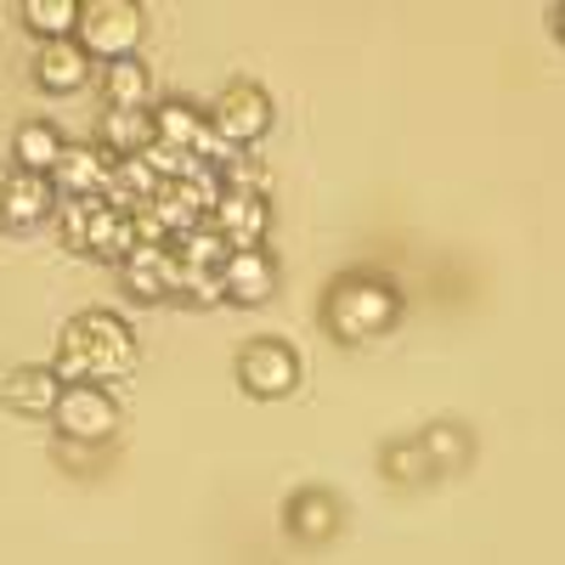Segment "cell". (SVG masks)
I'll use <instances>...</instances> for the list:
<instances>
[{"label":"cell","instance_id":"ba28073f","mask_svg":"<svg viewBox=\"0 0 565 565\" xmlns=\"http://www.w3.org/2000/svg\"><path fill=\"white\" fill-rule=\"evenodd\" d=\"M52 424L68 441H108L119 430V402L103 385H63V402H57Z\"/></svg>","mask_w":565,"mask_h":565},{"label":"cell","instance_id":"2e32d148","mask_svg":"<svg viewBox=\"0 0 565 565\" xmlns=\"http://www.w3.org/2000/svg\"><path fill=\"white\" fill-rule=\"evenodd\" d=\"M63 153H68L63 130L45 125V119H29V125H18V136H12V164L29 170V175H52V170L63 164Z\"/></svg>","mask_w":565,"mask_h":565},{"label":"cell","instance_id":"ffe728a7","mask_svg":"<svg viewBox=\"0 0 565 565\" xmlns=\"http://www.w3.org/2000/svg\"><path fill=\"white\" fill-rule=\"evenodd\" d=\"M436 452L424 447V436H407V441H391L385 447V476L391 481H402V487H413V481H430L436 476Z\"/></svg>","mask_w":565,"mask_h":565},{"label":"cell","instance_id":"d6986e66","mask_svg":"<svg viewBox=\"0 0 565 565\" xmlns=\"http://www.w3.org/2000/svg\"><path fill=\"white\" fill-rule=\"evenodd\" d=\"M23 23L45 40H74L79 34V18H85V0H23Z\"/></svg>","mask_w":565,"mask_h":565},{"label":"cell","instance_id":"5bb4252c","mask_svg":"<svg viewBox=\"0 0 565 565\" xmlns=\"http://www.w3.org/2000/svg\"><path fill=\"white\" fill-rule=\"evenodd\" d=\"M34 79L45 90H57V97H68V90H79L90 79V52L79 40H45L34 52Z\"/></svg>","mask_w":565,"mask_h":565},{"label":"cell","instance_id":"44dd1931","mask_svg":"<svg viewBox=\"0 0 565 565\" xmlns=\"http://www.w3.org/2000/svg\"><path fill=\"white\" fill-rule=\"evenodd\" d=\"M424 447L436 452V463H441V469H452V463L469 452V436H458L452 424H436V430H424Z\"/></svg>","mask_w":565,"mask_h":565},{"label":"cell","instance_id":"4fadbf2b","mask_svg":"<svg viewBox=\"0 0 565 565\" xmlns=\"http://www.w3.org/2000/svg\"><path fill=\"white\" fill-rule=\"evenodd\" d=\"M159 141L153 130V108L141 114H125V108H103V125H97V148L108 159H148V148Z\"/></svg>","mask_w":565,"mask_h":565},{"label":"cell","instance_id":"30bf717a","mask_svg":"<svg viewBox=\"0 0 565 565\" xmlns=\"http://www.w3.org/2000/svg\"><path fill=\"white\" fill-rule=\"evenodd\" d=\"M221 282H226V306L255 311L277 295V255L271 249H232L221 266Z\"/></svg>","mask_w":565,"mask_h":565},{"label":"cell","instance_id":"6da1fadb","mask_svg":"<svg viewBox=\"0 0 565 565\" xmlns=\"http://www.w3.org/2000/svg\"><path fill=\"white\" fill-rule=\"evenodd\" d=\"M57 380L63 385H103L108 380H125V373L136 367V334L130 322L114 317V311H79L63 340H57Z\"/></svg>","mask_w":565,"mask_h":565},{"label":"cell","instance_id":"5b68a950","mask_svg":"<svg viewBox=\"0 0 565 565\" xmlns=\"http://www.w3.org/2000/svg\"><path fill=\"white\" fill-rule=\"evenodd\" d=\"M74 40L90 57H103V68L125 63L141 45V7H130V0H85V18H79Z\"/></svg>","mask_w":565,"mask_h":565},{"label":"cell","instance_id":"ac0fdd59","mask_svg":"<svg viewBox=\"0 0 565 565\" xmlns=\"http://www.w3.org/2000/svg\"><path fill=\"white\" fill-rule=\"evenodd\" d=\"M148 97H153V79H148V63H136V57H125V63H108V68H103V103H108V108L141 114V108H148Z\"/></svg>","mask_w":565,"mask_h":565},{"label":"cell","instance_id":"7402d4cb","mask_svg":"<svg viewBox=\"0 0 565 565\" xmlns=\"http://www.w3.org/2000/svg\"><path fill=\"white\" fill-rule=\"evenodd\" d=\"M548 18H554V34H559V40H565V0H559V7H554V12H548Z\"/></svg>","mask_w":565,"mask_h":565},{"label":"cell","instance_id":"3957f363","mask_svg":"<svg viewBox=\"0 0 565 565\" xmlns=\"http://www.w3.org/2000/svg\"><path fill=\"white\" fill-rule=\"evenodd\" d=\"M57 226L79 255H97V260H125L136 249V215L114 210L108 199H63Z\"/></svg>","mask_w":565,"mask_h":565},{"label":"cell","instance_id":"277c9868","mask_svg":"<svg viewBox=\"0 0 565 565\" xmlns=\"http://www.w3.org/2000/svg\"><path fill=\"white\" fill-rule=\"evenodd\" d=\"M271 119H277L271 114V97H266L255 79H232L221 97L210 103V125H215V136L226 141L232 153H249L255 141L271 130Z\"/></svg>","mask_w":565,"mask_h":565},{"label":"cell","instance_id":"9c48e42d","mask_svg":"<svg viewBox=\"0 0 565 565\" xmlns=\"http://www.w3.org/2000/svg\"><path fill=\"white\" fill-rule=\"evenodd\" d=\"M119 271H125V289H130L136 300H170V295H181L175 244H136V249L119 260Z\"/></svg>","mask_w":565,"mask_h":565},{"label":"cell","instance_id":"9a60e30c","mask_svg":"<svg viewBox=\"0 0 565 565\" xmlns=\"http://www.w3.org/2000/svg\"><path fill=\"white\" fill-rule=\"evenodd\" d=\"M63 402V380L57 367H18L7 380V407L23 413V418H52Z\"/></svg>","mask_w":565,"mask_h":565},{"label":"cell","instance_id":"e0dca14e","mask_svg":"<svg viewBox=\"0 0 565 565\" xmlns=\"http://www.w3.org/2000/svg\"><path fill=\"white\" fill-rule=\"evenodd\" d=\"M282 526H289L300 543H328L340 532V503L328 498V492H295V503H289V514H282Z\"/></svg>","mask_w":565,"mask_h":565},{"label":"cell","instance_id":"7c38bea8","mask_svg":"<svg viewBox=\"0 0 565 565\" xmlns=\"http://www.w3.org/2000/svg\"><path fill=\"white\" fill-rule=\"evenodd\" d=\"M114 164L103 148H68L63 164L52 170V186L57 199H108V181H114Z\"/></svg>","mask_w":565,"mask_h":565},{"label":"cell","instance_id":"7a4b0ae2","mask_svg":"<svg viewBox=\"0 0 565 565\" xmlns=\"http://www.w3.org/2000/svg\"><path fill=\"white\" fill-rule=\"evenodd\" d=\"M402 322V289L380 271H345L322 295V328L340 345H367Z\"/></svg>","mask_w":565,"mask_h":565},{"label":"cell","instance_id":"52a82bcc","mask_svg":"<svg viewBox=\"0 0 565 565\" xmlns=\"http://www.w3.org/2000/svg\"><path fill=\"white\" fill-rule=\"evenodd\" d=\"M57 186L52 175H29V170H0V226L7 232H34L57 215Z\"/></svg>","mask_w":565,"mask_h":565},{"label":"cell","instance_id":"8992f818","mask_svg":"<svg viewBox=\"0 0 565 565\" xmlns=\"http://www.w3.org/2000/svg\"><path fill=\"white\" fill-rule=\"evenodd\" d=\"M238 385L255 402H282L300 385V351L289 340H249L238 351Z\"/></svg>","mask_w":565,"mask_h":565},{"label":"cell","instance_id":"8fae6325","mask_svg":"<svg viewBox=\"0 0 565 565\" xmlns=\"http://www.w3.org/2000/svg\"><path fill=\"white\" fill-rule=\"evenodd\" d=\"M210 226L226 238V249H266L271 204H266V193H226V199L210 210Z\"/></svg>","mask_w":565,"mask_h":565}]
</instances>
